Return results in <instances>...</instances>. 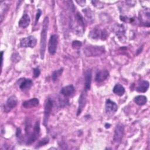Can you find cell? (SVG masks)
I'll use <instances>...</instances> for the list:
<instances>
[{
	"label": "cell",
	"instance_id": "22",
	"mask_svg": "<svg viewBox=\"0 0 150 150\" xmlns=\"http://www.w3.org/2000/svg\"><path fill=\"white\" fill-rule=\"evenodd\" d=\"M49 138L48 137L43 138V139L40 140L39 141V142L37 144L36 148L37 147H40V146H43V145L47 144L49 142Z\"/></svg>",
	"mask_w": 150,
	"mask_h": 150
},
{
	"label": "cell",
	"instance_id": "8",
	"mask_svg": "<svg viewBox=\"0 0 150 150\" xmlns=\"http://www.w3.org/2000/svg\"><path fill=\"white\" fill-rule=\"evenodd\" d=\"M88 36L92 39H101L104 40L107 38V32L105 30L94 28L90 31Z\"/></svg>",
	"mask_w": 150,
	"mask_h": 150
},
{
	"label": "cell",
	"instance_id": "15",
	"mask_svg": "<svg viewBox=\"0 0 150 150\" xmlns=\"http://www.w3.org/2000/svg\"><path fill=\"white\" fill-rule=\"evenodd\" d=\"M92 80V71L91 69H88L85 72V90L86 91L90 89Z\"/></svg>",
	"mask_w": 150,
	"mask_h": 150
},
{
	"label": "cell",
	"instance_id": "23",
	"mask_svg": "<svg viewBox=\"0 0 150 150\" xmlns=\"http://www.w3.org/2000/svg\"><path fill=\"white\" fill-rule=\"evenodd\" d=\"M81 45H82L81 42L79 40H74L72 42V47L73 49H80Z\"/></svg>",
	"mask_w": 150,
	"mask_h": 150
},
{
	"label": "cell",
	"instance_id": "3",
	"mask_svg": "<svg viewBox=\"0 0 150 150\" xmlns=\"http://www.w3.org/2000/svg\"><path fill=\"white\" fill-rule=\"evenodd\" d=\"M40 122L39 121H36L33 126L32 132L28 135V138L26 140V144L27 145H30L34 142L35 141H36L40 134Z\"/></svg>",
	"mask_w": 150,
	"mask_h": 150
},
{
	"label": "cell",
	"instance_id": "6",
	"mask_svg": "<svg viewBox=\"0 0 150 150\" xmlns=\"http://www.w3.org/2000/svg\"><path fill=\"white\" fill-rule=\"evenodd\" d=\"M57 44H58L57 36L56 35H51L49 41V44H48V51L50 54L53 55L55 54L57 50Z\"/></svg>",
	"mask_w": 150,
	"mask_h": 150
},
{
	"label": "cell",
	"instance_id": "14",
	"mask_svg": "<svg viewBox=\"0 0 150 150\" xmlns=\"http://www.w3.org/2000/svg\"><path fill=\"white\" fill-rule=\"evenodd\" d=\"M39 101L37 98H32L30 100L25 101L22 103V106L25 108H31L39 105Z\"/></svg>",
	"mask_w": 150,
	"mask_h": 150
},
{
	"label": "cell",
	"instance_id": "7",
	"mask_svg": "<svg viewBox=\"0 0 150 150\" xmlns=\"http://www.w3.org/2000/svg\"><path fill=\"white\" fill-rule=\"evenodd\" d=\"M53 106V101L50 98H48L46 101L45 105V110H44V118H43V124L44 125H46L48 121L49 117L52 110V108Z\"/></svg>",
	"mask_w": 150,
	"mask_h": 150
},
{
	"label": "cell",
	"instance_id": "1",
	"mask_svg": "<svg viewBox=\"0 0 150 150\" xmlns=\"http://www.w3.org/2000/svg\"><path fill=\"white\" fill-rule=\"evenodd\" d=\"M49 26V18L46 16L43 22L42 29L41 31L40 35V53L42 59H44V56L46 50V38H47V33Z\"/></svg>",
	"mask_w": 150,
	"mask_h": 150
},
{
	"label": "cell",
	"instance_id": "10",
	"mask_svg": "<svg viewBox=\"0 0 150 150\" xmlns=\"http://www.w3.org/2000/svg\"><path fill=\"white\" fill-rule=\"evenodd\" d=\"M18 103L17 98L15 96H12L9 97L6 103V105L4 107V111L5 112H8L12 108H15Z\"/></svg>",
	"mask_w": 150,
	"mask_h": 150
},
{
	"label": "cell",
	"instance_id": "25",
	"mask_svg": "<svg viewBox=\"0 0 150 150\" xmlns=\"http://www.w3.org/2000/svg\"><path fill=\"white\" fill-rule=\"evenodd\" d=\"M33 76H34L35 77H39V76L40 74V71L39 69L38 68V67L33 69Z\"/></svg>",
	"mask_w": 150,
	"mask_h": 150
},
{
	"label": "cell",
	"instance_id": "5",
	"mask_svg": "<svg viewBox=\"0 0 150 150\" xmlns=\"http://www.w3.org/2000/svg\"><path fill=\"white\" fill-rule=\"evenodd\" d=\"M124 133V127L121 124H118L117 125L113 136V141L115 143H119L122 139Z\"/></svg>",
	"mask_w": 150,
	"mask_h": 150
},
{
	"label": "cell",
	"instance_id": "2",
	"mask_svg": "<svg viewBox=\"0 0 150 150\" xmlns=\"http://www.w3.org/2000/svg\"><path fill=\"white\" fill-rule=\"evenodd\" d=\"M104 47L103 46H87L84 50V53L87 56H98L102 54L104 52Z\"/></svg>",
	"mask_w": 150,
	"mask_h": 150
},
{
	"label": "cell",
	"instance_id": "12",
	"mask_svg": "<svg viewBox=\"0 0 150 150\" xmlns=\"http://www.w3.org/2000/svg\"><path fill=\"white\" fill-rule=\"evenodd\" d=\"M75 93V88L72 84H70L63 87L60 90V93L64 97H70Z\"/></svg>",
	"mask_w": 150,
	"mask_h": 150
},
{
	"label": "cell",
	"instance_id": "24",
	"mask_svg": "<svg viewBox=\"0 0 150 150\" xmlns=\"http://www.w3.org/2000/svg\"><path fill=\"white\" fill-rule=\"evenodd\" d=\"M41 14H42V11L40 9H38V11H37V12H36V17H35V24L36 25L40 16H41Z\"/></svg>",
	"mask_w": 150,
	"mask_h": 150
},
{
	"label": "cell",
	"instance_id": "18",
	"mask_svg": "<svg viewBox=\"0 0 150 150\" xmlns=\"http://www.w3.org/2000/svg\"><path fill=\"white\" fill-rule=\"evenodd\" d=\"M149 83L148 81L146 80L141 81L139 83L138 87H137L136 90L139 93H145L148 90L149 88Z\"/></svg>",
	"mask_w": 150,
	"mask_h": 150
},
{
	"label": "cell",
	"instance_id": "11",
	"mask_svg": "<svg viewBox=\"0 0 150 150\" xmlns=\"http://www.w3.org/2000/svg\"><path fill=\"white\" fill-rule=\"evenodd\" d=\"M105 108L107 113L113 114L117 111L118 106L115 102L112 101L110 99H108L105 101Z\"/></svg>",
	"mask_w": 150,
	"mask_h": 150
},
{
	"label": "cell",
	"instance_id": "19",
	"mask_svg": "<svg viewBox=\"0 0 150 150\" xmlns=\"http://www.w3.org/2000/svg\"><path fill=\"white\" fill-rule=\"evenodd\" d=\"M113 93L118 96H122L125 93L124 87L120 84H117L114 86L112 89Z\"/></svg>",
	"mask_w": 150,
	"mask_h": 150
},
{
	"label": "cell",
	"instance_id": "9",
	"mask_svg": "<svg viewBox=\"0 0 150 150\" xmlns=\"http://www.w3.org/2000/svg\"><path fill=\"white\" fill-rule=\"evenodd\" d=\"M86 101H87V91L86 90H84L79 97V107H78L77 113V115L81 114V111H83V108L86 105Z\"/></svg>",
	"mask_w": 150,
	"mask_h": 150
},
{
	"label": "cell",
	"instance_id": "17",
	"mask_svg": "<svg viewBox=\"0 0 150 150\" xmlns=\"http://www.w3.org/2000/svg\"><path fill=\"white\" fill-rule=\"evenodd\" d=\"M33 84V81L30 79H24L23 80L21 83L19 88L22 91H25L29 89Z\"/></svg>",
	"mask_w": 150,
	"mask_h": 150
},
{
	"label": "cell",
	"instance_id": "4",
	"mask_svg": "<svg viewBox=\"0 0 150 150\" xmlns=\"http://www.w3.org/2000/svg\"><path fill=\"white\" fill-rule=\"evenodd\" d=\"M37 43V39L33 36H29L21 39V47H34Z\"/></svg>",
	"mask_w": 150,
	"mask_h": 150
},
{
	"label": "cell",
	"instance_id": "13",
	"mask_svg": "<svg viewBox=\"0 0 150 150\" xmlns=\"http://www.w3.org/2000/svg\"><path fill=\"white\" fill-rule=\"evenodd\" d=\"M109 76V72L107 70H102L98 71L96 75L95 81L100 83L106 80Z\"/></svg>",
	"mask_w": 150,
	"mask_h": 150
},
{
	"label": "cell",
	"instance_id": "21",
	"mask_svg": "<svg viewBox=\"0 0 150 150\" xmlns=\"http://www.w3.org/2000/svg\"><path fill=\"white\" fill-rule=\"evenodd\" d=\"M63 68H60L59 70H55L53 72L52 74V79L53 81H55L56 80H57V79L62 75V73H63Z\"/></svg>",
	"mask_w": 150,
	"mask_h": 150
},
{
	"label": "cell",
	"instance_id": "16",
	"mask_svg": "<svg viewBox=\"0 0 150 150\" xmlns=\"http://www.w3.org/2000/svg\"><path fill=\"white\" fill-rule=\"evenodd\" d=\"M30 22V19L29 18V16L28 14L25 13L20 19L18 22V25L19 27L22 28H25L29 26Z\"/></svg>",
	"mask_w": 150,
	"mask_h": 150
},
{
	"label": "cell",
	"instance_id": "20",
	"mask_svg": "<svg viewBox=\"0 0 150 150\" xmlns=\"http://www.w3.org/2000/svg\"><path fill=\"white\" fill-rule=\"evenodd\" d=\"M134 101L138 105H143L146 103L147 98L145 96L139 95L134 98Z\"/></svg>",
	"mask_w": 150,
	"mask_h": 150
}]
</instances>
